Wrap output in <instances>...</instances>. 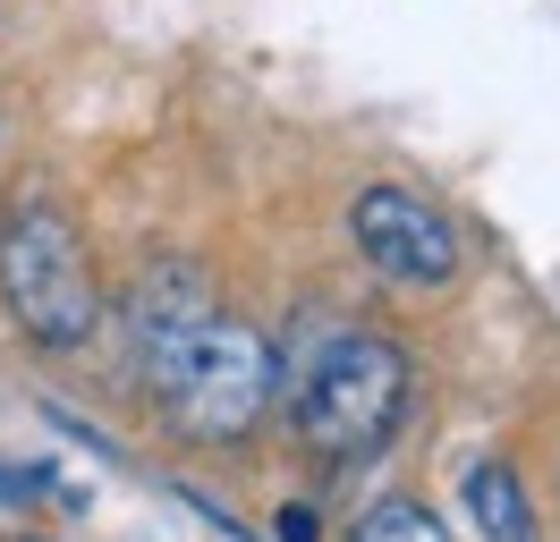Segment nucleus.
I'll return each instance as SVG.
<instances>
[{
	"mask_svg": "<svg viewBox=\"0 0 560 542\" xmlns=\"http://www.w3.org/2000/svg\"><path fill=\"white\" fill-rule=\"evenodd\" d=\"M0 305L35 347H85L103 322L94 255L51 203H26V212L0 221Z\"/></svg>",
	"mask_w": 560,
	"mask_h": 542,
	"instance_id": "obj_2",
	"label": "nucleus"
},
{
	"mask_svg": "<svg viewBox=\"0 0 560 542\" xmlns=\"http://www.w3.org/2000/svg\"><path fill=\"white\" fill-rule=\"evenodd\" d=\"M212 322V288L196 280V263H162L137 280V297H128V347H137V373L144 381H162L171 356L187 339Z\"/></svg>",
	"mask_w": 560,
	"mask_h": 542,
	"instance_id": "obj_5",
	"label": "nucleus"
},
{
	"mask_svg": "<svg viewBox=\"0 0 560 542\" xmlns=\"http://www.w3.org/2000/svg\"><path fill=\"white\" fill-rule=\"evenodd\" d=\"M349 229H357V255L383 271L390 288H451L458 280V229L417 187H365L349 203Z\"/></svg>",
	"mask_w": 560,
	"mask_h": 542,
	"instance_id": "obj_4",
	"label": "nucleus"
},
{
	"mask_svg": "<svg viewBox=\"0 0 560 542\" xmlns=\"http://www.w3.org/2000/svg\"><path fill=\"white\" fill-rule=\"evenodd\" d=\"M171 424L187 440H246L264 415H272V390H280V365H272V339L212 314L205 331L171 356V373L153 381Z\"/></svg>",
	"mask_w": 560,
	"mask_h": 542,
	"instance_id": "obj_3",
	"label": "nucleus"
},
{
	"mask_svg": "<svg viewBox=\"0 0 560 542\" xmlns=\"http://www.w3.org/2000/svg\"><path fill=\"white\" fill-rule=\"evenodd\" d=\"M349 542H451V534H442V517H433L424 500L390 492V500H374V508L349 526Z\"/></svg>",
	"mask_w": 560,
	"mask_h": 542,
	"instance_id": "obj_7",
	"label": "nucleus"
},
{
	"mask_svg": "<svg viewBox=\"0 0 560 542\" xmlns=\"http://www.w3.org/2000/svg\"><path fill=\"white\" fill-rule=\"evenodd\" d=\"M35 542H43V534H35Z\"/></svg>",
	"mask_w": 560,
	"mask_h": 542,
	"instance_id": "obj_9",
	"label": "nucleus"
},
{
	"mask_svg": "<svg viewBox=\"0 0 560 542\" xmlns=\"http://www.w3.org/2000/svg\"><path fill=\"white\" fill-rule=\"evenodd\" d=\"M458 508H467L476 542H535V508H526V483H518L510 467H492V458H476V467L458 474Z\"/></svg>",
	"mask_w": 560,
	"mask_h": 542,
	"instance_id": "obj_6",
	"label": "nucleus"
},
{
	"mask_svg": "<svg viewBox=\"0 0 560 542\" xmlns=\"http://www.w3.org/2000/svg\"><path fill=\"white\" fill-rule=\"evenodd\" d=\"M399 415H408V356L383 331H357V322L323 339L298 373V390H289V424L323 467L374 458L399 433Z\"/></svg>",
	"mask_w": 560,
	"mask_h": 542,
	"instance_id": "obj_1",
	"label": "nucleus"
},
{
	"mask_svg": "<svg viewBox=\"0 0 560 542\" xmlns=\"http://www.w3.org/2000/svg\"><path fill=\"white\" fill-rule=\"evenodd\" d=\"M272 542H315V508H280Z\"/></svg>",
	"mask_w": 560,
	"mask_h": 542,
	"instance_id": "obj_8",
	"label": "nucleus"
}]
</instances>
